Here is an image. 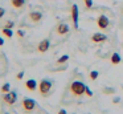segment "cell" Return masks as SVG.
<instances>
[{
    "instance_id": "cell-29",
    "label": "cell",
    "mask_w": 123,
    "mask_h": 114,
    "mask_svg": "<svg viewBox=\"0 0 123 114\" xmlns=\"http://www.w3.org/2000/svg\"><path fill=\"white\" fill-rule=\"evenodd\" d=\"M122 12H123V8H122Z\"/></svg>"
},
{
    "instance_id": "cell-9",
    "label": "cell",
    "mask_w": 123,
    "mask_h": 114,
    "mask_svg": "<svg viewBox=\"0 0 123 114\" xmlns=\"http://www.w3.org/2000/svg\"><path fill=\"white\" fill-rule=\"evenodd\" d=\"M91 40H93L94 42H103L107 40V37L102 33H94L93 36H91Z\"/></svg>"
},
{
    "instance_id": "cell-19",
    "label": "cell",
    "mask_w": 123,
    "mask_h": 114,
    "mask_svg": "<svg viewBox=\"0 0 123 114\" xmlns=\"http://www.w3.org/2000/svg\"><path fill=\"white\" fill-rule=\"evenodd\" d=\"M12 27H13V23H12V21H7L6 23V28H12Z\"/></svg>"
},
{
    "instance_id": "cell-21",
    "label": "cell",
    "mask_w": 123,
    "mask_h": 114,
    "mask_svg": "<svg viewBox=\"0 0 123 114\" xmlns=\"http://www.w3.org/2000/svg\"><path fill=\"white\" fill-rule=\"evenodd\" d=\"M23 76H24V72H20V73L16 76V78H17V80H21V78H23Z\"/></svg>"
},
{
    "instance_id": "cell-25",
    "label": "cell",
    "mask_w": 123,
    "mask_h": 114,
    "mask_svg": "<svg viewBox=\"0 0 123 114\" xmlns=\"http://www.w3.org/2000/svg\"><path fill=\"white\" fill-rule=\"evenodd\" d=\"M3 45H4V40L0 37V47H3Z\"/></svg>"
},
{
    "instance_id": "cell-27",
    "label": "cell",
    "mask_w": 123,
    "mask_h": 114,
    "mask_svg": "<svg viewBox=\"0 0 123 114\" xmlns=\"http://www.w3.org/2000/svg\"><path fill=\"white\" fill-rule=\"evenodd\" d=\"M58 114H66V111H65V110H60Z\"/></svg>"
},
{
    "instance_id": "cell-28",
    "label": "cell",
    "mask_w": 123,
    "mask_h": 114,
    "mask_svg": "<svg viewBox=\"0 0 123 114\" xmlns=\"http://www.w3.org/2000/svg\"><path fill=\"white\" fill-rule=\"evenodd\" d=\"M3 114H8V113H3Z\"/></svg>"
},
{
    "instance_id": "cell-16",
    "label": "cell",
    "mask_w": 123,
    "mask_h": 114,
    "mask_svg": "<svg viewBox=\"0 0 123 114\" xmlns=\"http://www.w3.org/2000/svg\"><path fill=\"white\" fill-rule=\"evenodd\" d=\"M3 33H4V36H7V37H12V31H11V28H4V29H3Z\"/></svg>"
},
{
    "instance_id": "cell-24",
    "label": "cell",
    "mask_w": 123,
    "mask_h": 114,
    "mask_svg": "<svg viewBox=\"0 0 123 114\" xmlns=\"http://www.w3.org/2000/svg\"><path fill=\"white\" fill-rule=\"evenodd\" d=\"M17 36L23 37V36H24V32H23V31H17Z\"/></svg>"
},
{
    "instance_id": "cell-13",
    "label": "cell",
    "mask_w": 123,
    "mask_h": 114,
    "mask_svg": "<svg viewBox=\"0 0 123 114\" xmlns=\"http://www.w3.org/2000/svg\"><path fill=\"white\" fill-rule=\"evenodd\" d=\"M111 62L115 64V65L120 62V56H119V53H112V56H111Z\"/></svg>"
},
{
    "instance_id": "cell-2",
    "label": "cell",
    "mask_w": 123,
    "mask_h": 114,
    "mask_svg": "<svg viewBox=\"0 0 123 114\" xmlns=\"http://www.w3.org/2000/svg\"><path fill=\"white\" fill-rule=\"evenodd\" d=\"M52 89V81H49V80H43V81L40 82V93L41 95H48L49 92H50Z\"/></svg>"
},
{
    "instance_id": "cell-5",
    "label": "cell",
    "mask_w": 123,
    "mask_h": 114,
    "mask_svg": "<svg viewBox=\"0 0 123 114\" xmlns=\"http://www.w3.org/2000/svg\"><path fill=\"white\" fill-rule=\"evenodd\" d=\"M97 24H98V27L101 29H106L107 27H109V19L105 15H101L98 17V20H97Z\"/></svg>"
},
{
    "instance_id": "cell-4",
    "label": "cell",
    "mask_w": 123,
    "mask_h": 114,
    "mask_svg": "<svg viewBox=\"0 0 123 114\" xmlns=\"http://www.w3.org/2000/svg\"><path fill=\"white\" fill-rule=\"evenodd\" d=\"M23 107H24L25 111H32L36 107L35 100H32V98H24V101H23Z\"/></svg>"
},
{
    "instance_id": "cell-8",
    "label": "cell",
    "mask_w": 123,
    "mask_h": 114,
    "mask_svg": "<svg viewBox=\"0 0 123 114\" xmlns=\"http://www.w3.org/2000/svg\"><path fill=\"white\" fill-rule=\"evenodd\" d=\"M49 47H50V42H49L48 39H45V40H43V41L38 44V50H40L41 53H45L46 50L49 49Z\"/></svg>"
},
{
    "instance_id": "cell-17",
    "label": "cell",
    "mask_w": 123,
    "mask_h": 114,
    "mask_svg": "<svg viewBox=\"0 0 123 114\" xmlns=\"http://www.w3.org/2000/svg\"><path fill=\"white\" fill-rule=\"evenodd\" d=\"M85 1V7L86 8H91L93 7V0H83Z\"/></svg>"
},
{
    "instance_id": "cell-10",
    "label": "cell",
    "mask_w": 123,
    "mask_h": 114,
    "mask_svg": "<svg viewBox=\"0 0 123 114\" xmlns=\"http://www.w3.org/2000/svg\"><path fill=\"white\" fill-rule=\"evenodd\" d=\"M29 19L33 21V23H40L41 19H43V13L41 12H32L29 15Z\"/></svg>"
},
{
    "instance_id": "cell-20",
    "label": "cell",
    "mask_w": 123,
    "mask_h": 114,
    "mask_svg": "<svg viewBox=\"0 0 123 114\" xmlns=\"http://www.w3.org/2000/svg\"><path fill=\"white\" fill-rule=\"evenodd\" d=\"M85 93H86V94H87V95H89V97H91V95H93V92H91V90H90V89H89V87H86V90H85Z\"/></svg>"
},
{
    "instance_id": "cell-12",
    "label": "cell",
    "mask_w": 123,
    "mask_h": 114,
    "mask_svg": "<svg viewBox=\"0 0 123 114\" xmlns=\"http://www.w3.org/2000/svg\"><path fill=\"white\" fill-rule=\"evenodd\" d=\"M11 4L15 8H21L25 4V0H11Z\"/></svg>"
},
{
    "instance_id": "cell-1",
    "label": "cell",
    "mask_w": 123,
    "mask_h": 114,
    "mask_svg": "<svg viewBox=\"0 0 123 114\" xmlns=\"http://www.w3.org/2000/svg\"><path fill=\"white\" fill-rule=\"evenodd\" d=\"M70 90H72V93L74 95L81 97V95L85 93L86 86H85V84L81 82V81H74V82H72V85H70Z\"/></svg>"
},
{
    "instance_id": "cell-3",
    "label": "cell",
    "mask_w": 123,
    "mask_h": 114,
    "mask_svg": "<svg viewBox=\"0 0 123 114\" xmlns=\"http://www.w3.org/2000/svg\"><path fill=\"white\" fill-rule=\"evenodd\" d=\"M3 100H4V102L8 103V105H13V103L16 102V100H17L16 92H8V93H6V94H4V97H3Z\"/></svg>"
},
{
    "instance_id": "cell-14",
    "label": "cell",
    "mask_w": 123,
    "mask_h": 114,
    "mask_svg": "<svg viewBox=\"0 0 123 114\" xmlns=\"http://www.w3.org/2000/svg\"><path fill=\"white\" fill-rule=\"evenodd\" d=\"M69 60V56H66V54H64V56H61V57L57 60V64H64V62H66V61Z\"/></svg>"
},
{
    "instance_id": "cell-15",
    "label": "cell",
    "mask_w": 123,
    "mask_h": 114,
    "mask_svg": "<svg viewBox=\"0 0 123 114\" xmlns=\"http://www.w3.org/2000/svg\"><path fill=\"white\" fill-rule=\"evenodd\" d=\"M9 89H11V85H9L8 82H7V84H4L3 86H1V92H3L4 94H6V93H8Z\"/></svg>"
},
{
    "instance_id": "cell-26",
    "label": "cell",
    "mask_w": 123,
    "mask_h": 114,
    "mask_svg": "<svg viewBox=\"0 0 123 114\" xmlns=\"http://www.w3.org/2000/svg\"><path fill=\"white\" fill-rule=\"evenodd\" d=\"M112 102H114V103H118V102H119V98H114V100H112Z\"/></svg>"
},
{
    "instance_id": "cell-6",
    "label": "cell",
    "mask_w": 123,
    "mask_h": 114,
    "mask_svg": "<svg viewBox=\"0 0 123 114\" xmlns=\"http://www.w3.org/2000/svg\"><path fill=\"white\" fill-rule=\"evenodd\" d=\"M72 19H73V23H74V28H78V7L77 5H73L72 7Z\"/></svg>"
},
{
    "instance_id": "cell-22",
    "label": "cell",
    "mask_w": 123,
    "mask_h": 114,
    "mask_svg": "<svg viewBox=\"0 0 123 114\" xmlns=\"http://www.w3.org/2000/svg\"><path fill=\"white\" fill-rule=\"evenodd\" d=\"M4 13H6V11H4V8H1V7H0V19H1V17L4 16Z\"/></svg>"
},
{
    "instance_id": "cell-7",
    "label": "cell",
    "mask_w": 123,
    "mask_h": 114,
    "mask_svg": "<svg viewBox=\"0 0 123 114\" xmlns=\"http://www.w3.org/2000/svg\"><path fill=\"white\" fill-rule=\"evenodd\" d=\"M57 33L58 34H66L68 32H69V25H68V24H65V23H61V24H58V25H57Z\"/></svg>"
},
{
    "instance_id": "cell-23",
    "label": "cell",
    "mask_w": 123,
    "mask_h": 114,
    "mask_svg": "<svg viewBox=\"0 0 123 114\" xmlns=\"http://www.w3.org/2000/svg\"><path fill=\"white\" fill-rule=\"evenodd\" d=\"M103 92H105V93H110V94H111V93L115 92V89H105Z\"/></svg>"
},
{
    "instance_id": "cell-18",
    "label": "cell",
    "mask_w": 123,
    "mask_h": 114,
    "mask_svg": "<svg viewBox=\"0 0 123 114\" xmlns=\"http://www.w3.org/2000/svg\"><path fill=\"white\" fill-rule=\"evenodd\" d=\"M97 77H98V72L93 70V72L90 73V78H91V80H97Z\"/></svg>"
},
{
    "instance_id": "cell-11",
    "label": "cell",
    "mask_w": 123,
    "mask_h": 114,
    "mask_svg": "<svg viewBox=\"0 0 123 114\" xmlns=\"http://www.w3.org/2000/svg\"><path fill=\"white\" fill-rule=\"evenodd\" d=\"M25 86H27L28 90H36V87H37V82H36L35 80H28V81L25 82Z\"/></svg>"
}]
</instances>
